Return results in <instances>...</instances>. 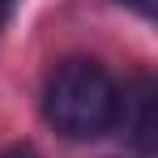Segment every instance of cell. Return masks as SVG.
<instances>
[{
    "label": "cell",
    "instance_id": "3",
    "mask_svg": "<svg viewBox=\"0 0 158 158\" xmlns=\"http://www.w3.org/2000/svg\"><path fill=\"white\" fill-rule=\"evenodd\" d=\"M120 4H128V9H137V13H154V0H120Z\"/></svg>",
    "mask_w": 158,
    "mask_h": 158
},
{
    "label": "cell",
    "instance_id": "4",
    "mask_svg": "<svg viewBox=\"0 0 158 158\" xmlns=\"http://www.w3.org/2000/svg\"><path fill=\"white\" fill-rule=\"evenodd\" d=\"M13 4H17V0H0V26L9 22V13H13Z\"/></svg>",
    "mask_w": 158,
    "mask_h": 158
},
{
    "label": "cell",
    "instance_id": "1",
    "mask_svg": "<svg viewBox=\"0 0 158 158\" xmlns=\"http://www.w3.org/2000/svg\"><path fill=\"white\" fill-rule=\"evenodd\" d=\"M43 115L64 137H98L120 120V90L94 60H69L47 81Z\"/></svg>",
    "mask_w": 158,
    "mask_h": 158
},
{
    "label": "cell",
    "instance_id": "2",
    "mask_svg": "<svg viewBox=\"0 0 158 158\" xmlns=\"http://www.w3.org/2000/svg\"><path fill=\"white\" fill-rule=\"evenodd\" d=\"M128 103H137V120H132V137L141 150H154V94L150 85H141V94H132Z\"/></svg>",
    "mask_w": 158,
    "mask_h": 158
},
{
    "label": "cell",
    "instance_id": "5",
    "mask_svg": "<svg viewBox=\"0 0 158 158\" xmlns=\"http://www.w3.org/2000/svg\"><path fill=\"white\" fill-rule=\"evenodd\" d=\"M4 158H39V154H34V150H26V145H22V150H9V154H4Z\"/></svg>",
    "mask_w": 158,
    "mask_h": 158
}]
</instances>
